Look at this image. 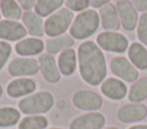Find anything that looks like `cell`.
<instances>
[{"mask_svg": "<svg viewBox=\"0 0 147 129\" xmlns=\"http://www.w3.org/2000/svg\"><path fill=\"white\" fill-rule=\"evenodd\" d=\"M77 58L80 76L86 83L91 86H99L106 80V57L96 42L92 40L83 41L78 46Z\"/></svg>", "mask_w": 147, "mask_h": 129, "instance_id": "6da1fadb", "label": "cell"}, {"mask_svg": "<svg viewBox=\"0 0 147 129\" xmlns=\"http://www.w3.org/2000/svg\"><path fill=\"white\" fill-rule=\"evenodd\" d=\"M100 25L99 13L95 9L84 10L75 16L69 33L76 40H85L93 35Z\"/></svg>", "mask_w": 147, "mask_h": 129, "instance_id": "7a4b0ae2", "label": "cell"}, {"mask_svg": "<svg viewBox=\"0 0 147 129\" xmlns=\"http://www.w3.org/2000/svg\"><path fill=\"white\" fill-rule=\"evenodd\" d=\"M54 105V96L48 91L33 92L18 102L20 111L28 115H41Z\"/></svg>", "mask_w": 147, "mask_h": 129, "instance_id": "3957f363", "label": "cell"}, {"mask_svg": "<svg viewBox=\"0 0 147 129\" xmlns=\"http://www.w3.org/2000/svg\"><path fill=\"white\" fill-rule=\"evenodd\" d=\"M75 15L71 10L62 7L45 19V34L49 38L64 34L71 26Z\"/></svg>", "mask_w": 147, "mask_h": 129, "instance_id": "277c9868", "label": "cell"}, {"mask_svg": "<svg viewBox=\"0 0 147 129\" xmlns=\"http://www.w3.org/2000/svg\"><path fill=\"white\" fill-rule=\"evenodd\" d=\"M96 45L102 50L122 54V53L127 50L129 40L123 33L113 32V31H105V32H101L98 34Z\"/></svg>", "mask_w": 147, "mask_h": 129, "instance_id": "5b68a950", "label": "cell"}, {"mask_svg": "<svg viewBox=\"0 0 147 129\" xmlns=\"http://www.w3.org/2000/svg\"><path fill=\"white\" fill-rule=\"evenodd\" d=\"M116 9L118 13L121 26L126 31H133L137 29V24L139 21L138 11L134 8L132 1L130 0H117Z\"/></svg>", "mask_w": 147, "mask_h": 129, "instance_id": "8992f818", "label": "cell"}, {"mask_svg": "<svg viewBox=\"0 0 147 129\" xmlns=\"http://www.w3.org/2000/svg\"><path fill=\"white\" fill-rule=\"evenodd\" d=\"M110 70L116 76L126 82H134L139 76L137 67L130 62V59L123 56H116L110 61Z\"/></svg>", "mask_w": 147, "mask_h": 129, "instance_id": "52a82bcc", "label": "cell"}, {"mask_svg": "<svg viewBox=\"0 0 147 129\" xmlns=\"http://www.w3.org/2000/svg\"><path fill=\"white\" fill-rule=\"evenodd\" d=\"M7 71L10 75L13 76H30L34 75L39 71V63L34 58L30 57H20L13 59L8 67Z\"/></svg>", "mask_w": 147, "mask_h": 129, "instance_id": "ba28073f", "label": "cell"}, {"mask_svg": "<svg viewBox=\"0 0 147 129\" xmlns=\"http://www.w3.org/2000/svg\"><path fill=\"white\" fill-rule=\"evenodd\" d=\"M74 105L84 111H96L102 106V98L99 94L91 90H78L72 96Z\"/></svg>", "mask_w": 147, "mask_h": 129, "instance_id": "9c48e42d", "label": "cell"}, {"mask_svg": "<svg viewBox=\"0 0 147 129\" xmlns=\"http://www.w3.org/2000/svg\"><path fill=\"white\" fill-rule=\"evenodd\" d=\"M28 32L18 21L1 19L0 21V39L3 41H20L26 37Z\"/></svg>", "mask_w": 147, "mask_h": 129, "instance_id": "30bf717a", "label": "cell"}, {"mask_svg": "<svg viewBox=\"0 0 147 129\" xmlns=\"http://www.w3.org/2000/svg\"><path fill=\"white\" fill-rule=\"evenodd\" d=\"M106 123V118L100 112H90L75 118L70 122V129H101Z\"/></svg>", "mask_w": 147, "mask_h": 129, "instance_id": "8fae6325", "label": "cell"}, {"mask_svg": "<svg viewBox=\"0 0 147 129\" xmlns=\"http://www.w3.org/2000/svg\"><path fill=\"white\" fill-rule=\"evenodd\" d=\"M39 63V70L41 71V74L44 79L49 83H56L61 79V72L59 70L57 63L53 55L46 53L41 54L38 58Z\"/></svg>", "mask_w": 147, "mask_h": 129, "instance_id": "7c38bea8", "label": "cell"}, {"mask_svg": "<svg viewBox=\"0 0 147 129\" xmlns=\"http://www.w3.org/2000/svg\"><path fill=\"white\" fill-rule=\"evenodd\" d=\"M147 116V107L140 103H131L123 105L117 111V118L124 123H132L144 120Z\"/></svg>", "mask_w": 147, "mask_h": 129, "instance_id": "4fadbf2b", "label": "cell"}, {"mask_svg": "<svg viewBox=\"0 0 147 129\" xmlns=\"http://www.w3.org/2000/svg\"><path fill=\"white\" fill-rule=\"evenodd\" d=\"M21 22L24 25L28 34H30L31 37L41 39V37L45 34V21L33 9L24 11Z\"/></svg>", "mask_w": 147, "mask_h": 129, "instance_id": "5bb4252c", "label": "cell"}, {"mask_svg": "<svg viewBox=\"0 0 147 129\" xmlns=\"http://www.w3.org/2000/svg\"><path fill=\"white\" fill-rule=\"evenodd\" d=\"M36 88H37V84L34 80L30 78H18V79H14L8 83L6 91L9 97L18 98V97H23L26 95L29 96L33 94Z\"/></svg>", "mask_w": 147, "mask_h": 129, "instance_id": "9a60e30c", "label": "cell"}, {"mask_svg": "<svg viewBox=\"0 0 147 129\" xmlns=\"http://www.w3.org/2000/svg\"><path fill=\"white\" fill-rule=\"evenodd\" d=\"M101 92L113 100H121L127 94V87L124 81L116 78H107L101 83Z\"/></svg>", "mask_w": 147, "mask_h": 129, "instance_id": "2e32d148", "label": "cell"}, {"mask_svg": "<svg viewBox=\"0 0 147 129\" xmlns=\"http://www.w3.org/2000/svg\"><path fill=\"white\" fill-rule=\"evenodd\" d=\"M100 24L106 31L117 32L121 27V22L116 6L114 3H108L99 9Z\"/></svg>", "mask_w": 147, "mask_h": 129, "instance_id": "e0dca14e", "label": "cell"}, {"mask_svg": "<svg viewBox=\"0 0 147 129\" xmlns=\"http://www.w3.org/2000/svg\"><path fill=\"white\" fill-rule=\"evenodd\" d=\"M44 49H45L44 41L40 38H34V37L24 38L17 41L15 45V51L23 57L41 55Z\"/></svg>", "mask_w": 147, "mask_h": 129, "instance_id": "ac0fdd59", "label": "cell"}, {"mask_svg": "<svg viewBox=\"0 0 147 129\" xmlns=\"http://www.w3.org/2000/svg\"><path fill=\"white\" fill-rule=\"evenodd\" d=\"M74 45H75V39L71 37V34L64 33L57 37L49 38L45 43V49L48 54L53 55V54L62 53L67 49H70L72 48Z\"/></svg>", "mask_w": 147, "mask_h": 129, "instance_id": "d6986e66", "label": "cell"}, {"mask_svg": "<svg viewBox=\"0 0 147 129\" xmlns=\"http://www.w3.org/2000/svg\"><path fill=\"white\" fill-rule=\"evenodd\" d=\"M77 51L72 48L60 53L57 58V66L61 74L69 76L72 75L77 68Z\"/></svg>", "mask_w": 147, "mask_h": 129, "instance_id": "ffe728a7", "label": "cell"}, {"mask_svg": "<svg viewBox=\"0 0 147 129\" xmlns=\"http://www.w3.org/2000/svg\"><path fill=\"white\" fill-rule=\"evenodd\" d=\"M130 62L139 70H147V49L140 42H132L127 48Z\"/></svg>", "mask_w": 147, "mask_h": 129, "instance_id": "44dd1931", "label": "cell"}, {"mask_svg": "<svg viewBox=\"0 0 147 129\" xmlns=\"http://www.w3.org/2000/svg\"><path fill=\"white\" fill-rule=\"evenodd\" d=\"M0 10L3 19L10 21L21 19L24 13L16 0H0Z\"/></svg>", "mask_w": 147, "mask_h": 129, "instance_id": "7402d4cb", "label": "cell"}, {"mask_svg": "<svg viewBox=\"0 0 147 129\" xmlns=\"http://www.w3.org/2000/svg\"><path fill=\"white\" fill-rule=\"evenodd\" d=\"M64 5V0H37L34 6V11L42 18L48 17L53 13L57 11Z\"/></svg>", "mask_w": 147, "mask_h": 129, "instance_id": "603a6c76", "label": "cell"}, {"mask_svg": "<svg viewBox=\"0 0 147 129\" xmlns=\"http://www.w3.org/2000/svg\"><path fill=\"white\" fill-rule=\"evenodd\" d=\"M127 97L132 103H140L147 98V76L139 79L131 86Z\"/></svg>", "mask_w": 147, "mask_h": 129, "instance_id": "cb8c5ba5", "label": "cell"}, {"mask_svg": "<svg viewBox=\"0 0 147 129\" xmlns=\"http://www.w3.org/2000/svg\"><path fill=\"white\" fill-rule=\"evenodd\" d=\"M21 119V112L11 106L0 107V128L11 127Z\"/></svg>", "mask_w": 147, "mask_h": 129, "instance_id": "d4e9b609", "label": "cell"}, {"mask_svg": "<svg viewBox=\"0 0 147 129\" xmlns=\"http://www.w3.org/2000/svg\"><path fill=\"white\" fill-rule=\"evenodd\" d=\"M48 120L44 115H29L21 120L18 129H45Z\"/></svg>", "mask_w": 147, "mask_h": 129, "instance_id": "484cf974", "label": "cell"}, {"mask_svg": "<svg viewBox=\"0 0 147 129\" xmlns=\"http://www.w3.org/2000/svg\"><path fill=\"white\" fill-rule=\"evenodd\" d=\"M136 31L139 42L142 43L144 46H147V13H142L139 16Z\"/></svg>", "mask_w": 147, "mask_h": 129, "instance_id": "4316f807", "label": "cell"}, {"mask_svg": "<svg viewBox=\"0 0 147 129\" xmlns=\"http://www.w3.org/2000/svg\"><path fill=\"white\" fill-rule=\"evenodd\" d=\"M64 6L72 13H82L90 7V0H64Z\"/></svg>", "mask_w": 147, "mask_h": 129, "instance_id": "83f0119b", "label": "cell"}, {"mask_svg": "<svg viewBox=\"0 0 147 129\" xmlns=\"http://www.w3.org/2000/svg\"><path fill=\"white\" fill-rule=\"evenodd\" d=\"M11 45L7 41L0 40V71L7 63L10 54H11Z\"/></svg>", "mask_w": 147, "mask_h": 129, "instance_id": "f1b7e54d", "label": "cell"}, {"mask_svg": "<svg viewBox=\"0 0 147 129\" xmlns=\"http://www.w3.org/2000/svg\"><path fill=\"white\" fill-rule=\"evenodd\" d=\"M16 2L21 6V8L26 11V10H32L34 9V6H36V2L37 0H16Z\"/></svg>", "mask_w": 147, "mask_h": 129, "instance_id": "f546056e", "label": "cell"}, {"mask_svg": "<svg viewBox=\"0 0 147 129\" xmlns=\"http://www.w3.org/2000/svg\"><path fill=\"white\" fill-rule=\"evenodd\" d=\"M132 3L137 11H140L141 14L147 13V0H133Z\"/></svg>", "mask_w": 147, "mask_h": 129, "instance_id": "4dcf8cb0", "label": "cell"}, {"mask_svg": "<svg viewBox=\"0 0 147 129\" xmlns=\"http://www.w3.org/2000/svg\"><path fill=\"white\" fill-rule=\"evenodd\" d=\"M111 0H90V6L92 7V9H96V8H101L108 3H110Z\"/></svg>", "mask_w": 147, "mask_h": 129, "instance_id": "1f68e13d", "label": "cell"}, {"mask_svg": "<svg viewBox=\"0 0 147 129\" xmlns=\"http://www.w3.org/2000/svg\"><path fill=\"white\" fill-rule=\"evenodd\" d=\"M129 129H147V124H137V126H132Z\"/></svg>", "mask_w": 147, "mask_h": 129, "instance_id": "d6a6232c", "label": "cell"}, {"mask_svg": "<svg viewBox=\"0 0 147 129\" xmlns=\"http://www.w3.org/2000/svg\"><path fill=\"white\" fill-rule=\"evenodd\" d=\"M2 92H3V89H2V86L0 84V98H1V96H2Z\"/></svg>", "mask_w": 147, "mask_h": 129, "instance_id": "836d02e7", "label": "cell"}, {"mask_svg": "<svg viewBox=\"0 0 147 129\" xmlns=\"http://www.w3.org/2000/svg\"><path fill=\"white\" fill-rule=\"evenodd\" d=\"M106 129H118V128H116V127H109V128H106Z\"/></svg>", "mask_w": 147, "mask_h": 129, "instance_id": "e575fe53", "label": "cell"}, {"mask_svg": "<svg viewBox=\"0 0 147 129\" xmlns=\"http://www.w3.org/2000/svg\"><path fill=\"white\" fill-rule=\"evenodd\" d=\"M1 17H2V15H1V10H0V21H1Z\"/></svg>", "mask_w": 147, "mask_h": 129, "instance_id": "d590c367", "label": "cell"}, {"mask_svg": "<svg viewBox=\"0 0 147 129\" xmlns=\"http://www.w3.org/2000/svg\"><path fill=\"white\" fill-rule=\"evenodd\" d=\"M49 129H62V128H49Z\"/></svg>", "mask_w": 147, "mask_h": 129, "instance_id": "8d00e7d4", "label": "cell"}]
</instances>
